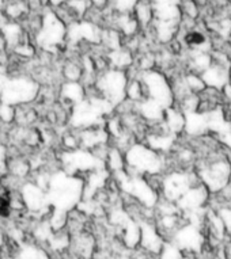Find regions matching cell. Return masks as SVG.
<instances>
[{
    "label": "cell",
    "instance_id": "6",
    "mask_svg": "<svg viewBox=\"0 0 231 259\" xmlns=\"http://www.w3.org/2000/svg\"><path fill=\"white\" fill-rule=\"evenodd\" d=\"M6 3H7V0H0V11L5 9Z\"/></svg>",
    "mask_w": 231,
    "mask_h": 259
},
{
    "label": "cell",
    "instance_id": "3",
    "mask_svg": "<svg viewBox=\"0 0 231 259\" xmlns=\"http://www.w3.org/2000/svg\"><path fill=\"white\" fill-rule=\"evenodd\" d=\"M140 80L146 90L147 98L154 99L155 102H158L163 109H167L174 105L170 81L165 73L158 69H151V71L141 72Z\"/></svg>",
    "mask_w": 231,
    "mask_h": 259
},
{
    "label": "cell",
    "instance_id": "4",
    "mask_svg": "<svg viewBox=\"0 0 231 259\" xmlns=\"http://www.w3.org/2000/svg\"><path fill=\"white\" fill-rule=\"evenodd\" d=\"M86 99V87L81 81H63L59 87V102L67 109Z\"/></svg>",
    "mask_w": 231,
    "mask_h": 259
},
{
    "label": "cell",
    "instance_id": "1",
    "mask_svg": "<svg viewBox=\"0 0 231 259\" xmlns=\"http://www.w3.org/2000/svg\"><path fill=\"white\" fill-rule=\"evenodd\" d=\"M40 84L30 75H13L6 77L5 84L0 94V101L11 106L34 103L38 97Z\"/></svg>",
    "mask_w": 231,
    "mask_h": 259
},
{
    "label": "cell",
    "instance_id": "2",
    "mask_svg": "<svg viewBox=\"0 0 231 259\" xmlns=\"http://www.w3.org/2000/svg\"><path fill=\"white\" fill-rule=\"evenodd\" d=\"M127 83H128V76L125 71L109 68L97 76L94 87L99 95H102L103 98L107 99L115 107L125 99Z\"/></svg>",
    "mask_w": 231,
    "mask_h": 259
},
{
    "label": "cell",
    "instance_id": "5",
    "mask_svg": "<svg viewBox=\"0 0 231 259\" xmlns=\"http://www.w3.org/2000/svg\"><path fill=\"white\" fill-rule=\"evenodd\" d=\"M105 167L111 174L120 172L125 170V153L121 152L120 149L110 147L109 153H107L106 160H105Z\"/></svg>",
    "mask_w": 231,
    "mask_h": 259
}]
</instances>
